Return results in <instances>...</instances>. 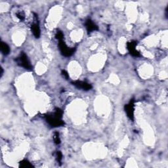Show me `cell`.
Masks as SVG:
<instances>
[{"label": "cell", "mask_w": 168, "mask_h": 168, "mask_svg": "<svg viewBox=\"0 0 168 168\" xmlns=\"http://www.w3.org/2000/svg\"><path fill=\"white\" fill-rule=\"evenodd\" d=\"M1 51L4 55H7L10 53V48L9 45L4 42H2L1 43Z\"/></svg>", "instance_id": "cell-9"}, {"label": "cell", "mask_w": 168, "mask_h": 168, "mask_svg": "<svg viewBox=\"0 0 168 168\" xmlns=\"http://www.w3.org/2000/svg\"><path fill=\"white\" fill-rule=\"evenodd\" d=\"M125 110L127 116L131 120H134V112H135V104L133 100H131L130 102L125 106Z\"/></svg>", "instance_id": "cell-4"}, {"label": "cell", "mask_w": 168, "mask_h": 168, "mask_svg": "<svg viewBox=\"0 0 168 168\" xmlns=\"http://www.w3.org/2000/svg\"><path fill=\"white\" fill-rule=\"evenodd\" d=\"M74 86H76V88H78L79 89H81L83 90H85V91H88L90 90L92 88V86L91 84L86 83L85 81H74L73 83H72Z\"/></svg>", "instance_id": "cell-7"}, {"label": "cell", "mask_w": 168, "mask_h": 168, "mask_svg": "<svg viewBox=\"0 0 168 168\" xmlns=\"http://www.w3.org/2000/svg\"><path fill=\"white\" fill-rule=\"evenodd\" d=\"M17 17L19 18V19L21 21L22 20H24V13H22V12H19V13H17Z\"/></svg>", "instance_id": "cell-13"}, {"label": "cell", "mask_w": 168, "mask_h": 168, "mask_svg": "<svg viewBox=\"0 0 168 168\" xmlns=\"http://www.w3.org/2000/svg\"><path fill=\"white\" fill-rule=\"evenodd\" d=\"M85 27L88 32L89 33L93 32L94 31L98 30V26L95 24L94 22L90 19H88L85 22Z\"/></svg>", "instance_id": "cell-8"}, {"label": "cell", "mask_w": 168, "mask_h": 168, "mask_svg": "<svg viewBox=\"0 0 168 168\" xmlns=\"http://www.w3.org/2000/svg\"><path fill=\"white\" fill-rule=\"evenodd\" d=\"M62 73L63 76H65V77L66 78V79H69V74H68L65 70H62Z\"/></svg>", "instance_id": "cell-15"}, {"label": "cell", "mask_w": 168, "mask_h": 168, "mask_svg": "<svg viewBox=\"0 0 168 168\" xmlns=\"http://www.w3.org/2000/svg\"><path fill=\"white\" fill-rule=\"evenodd\" d=\"M58 46H59L60 51L62 55L65 57H70L74 54L75 49L73 48H70L67 46L63 39L58 40Z\"/></svg>", "instance_id": "cell-3"}, {"label": "cell", "mask_w": 168, "mask_h": 168, "mask_svg": "<svg viewBox=\"0 0 168 168\" xmlns=\"http://www.w3.org/2000/svg\"><path fill=\"white\" fill-rule=\"evenodd\" d=\"M56 38L58 40H61V39H63L64 38V35L61 32H57L56 34Z\"/></svg>", "instance_id": "cell-12"}, {"label": "cell", "mask_w": 168, "mask_h": 168, "mask_svg": "<svg viewBox=\"0 0 168 168\" xmlns=\"http://www.w3.org/2000/svg\"><path fill=\"white\" fill-rule=\"evenodd\" d=\"M136 46H137V42L132 41V42H128L127 43V48H128L129 53L133 57H139L140 53L136 49Z\"/></svg>", "instance_id": "cell-6"}, {"label": "cell", "mask_w": 168, "mask_h": 168, "mask_svg": "<svg viewBox=\"0 0 168 168\" xmlns=\"http://www.w3.org/2000/svg\"><path fill=\"white\" fill-rule=\"evenodd\" d=\"M38 15L34 14V22L31 26V30L35 38H39L40 36V28L39 26V22L38 20Z\"/></svg>", "instance_id": "cell-5"}, {"label": "cell", "mask_w": 168, "mask_h": 168, "mask_svg": "<svg viewBox=\"0 0 168 168\" xmlns=\"http://www.w3.org/2000/svg\"><path fill=\"white\" fill-rule=\"evenodd\" d=\"M20 167H24V168H28V167H32L33 166L28 161L24 160H22L20 162Z\"/></svg>", "instance_id": "cell-10"}, {"label": "cell", "mask_w": 168, "mask_h": 168, "mask_svg": "<svg viewBox=\"0 0 168 168\" xmlns=\"http://www.w3.org/2000/svg\"><path fill=\"white\" fill-rule=\"evenodd\" d=\"M57 160H58V162L59 163H61V160H62V154H61V152H57Z\"/></svg>", "instance_id": "cell-14"}, {"label": "cell", "mask_w": 168, "mask_h": 168, "mask_svg": "<svg viewBox=\"0 0 168 168\" xmlns=\"http://www.w3.org/2000/svg\"><path fill=\"white\" fill-rule=\"evenodd\" d=\"M53 140L54 142L57 144H59L61 143V139H60V137H59V134L58 133L56 132L54 133L53 135Z\"/></svg>", "instance_id": "cell-11"}, {"label": "cell", "mask_w": 168, "mask_h": 168, "mask_svg": "<svg viewBox=\"0 0 168 168\" xmlns=\"http://www.w3.org/2000/svg\"><path fill=\"white\" fill-rule=\"evenodd\" d=\"M62 117V112L61 109L57 108L53 114L46 116V120L47 123L52 127H60L64 125Z\"/></svg>", "instance_id": "cell-1"}, {"label": "cell", "mask_w": 168, "mask_h": 168, "mask_svg": "<svg viewBox=\"0 0 168 168\" xmlns=\"http://www.w3.org/2000/svg\"><path fill=\"white\" fill-rule=\"evenodd\" d=\"M17 62L18 65L22 67H23L25 69H32V65L30 64V62L28 60V57H27L26 54L24 53H21L19 57L17 58Z\"/></svg>", "instance_id": "cell-2"}]
</instances>
